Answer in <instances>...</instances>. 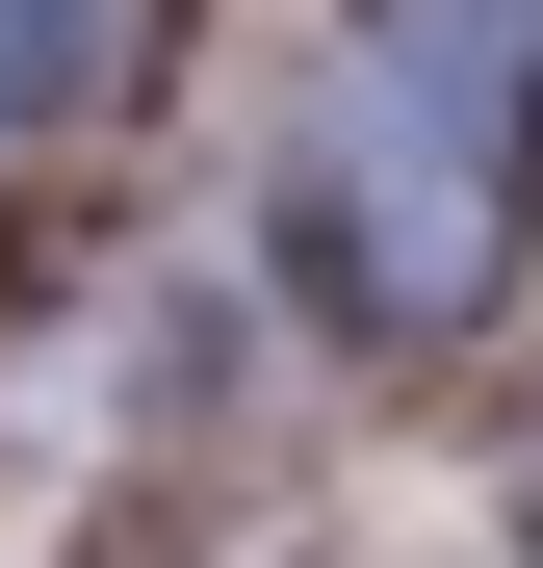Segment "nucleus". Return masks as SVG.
I'll use <instances>...</instances> for the list:
<instances>
[{"label": "nucleus", "mask_w": 543, "mask_h": 568, "mask_svg": "<svg viewBox=\"0 0 543 568\" xmlns=\"http://www.w3.org/2000/svg\"><path fill=\"white\" fill-rule=\"evenodd\" d=\"M285 258H311V311L336 336H466L492 311V258H517V155H492V78H466V27H362V78L311 104V155H285Z\"/></svg>", "instance_id": "f257e3e1"}, {"label": "nucleus", "mask_w": 543, "mask_h": 568, "mask_svg": "<svg viewBox=\"0 0 543 568\" xmlns=\"http://www.w3.org/2000/svg\"><path fill=\"white\" fill-rule=\"evenodd\" d=\"M78 52H104V0H0V130H52V104H78Z\"/></svg>", "instance_id": "f03ea898"}]
</instances>
